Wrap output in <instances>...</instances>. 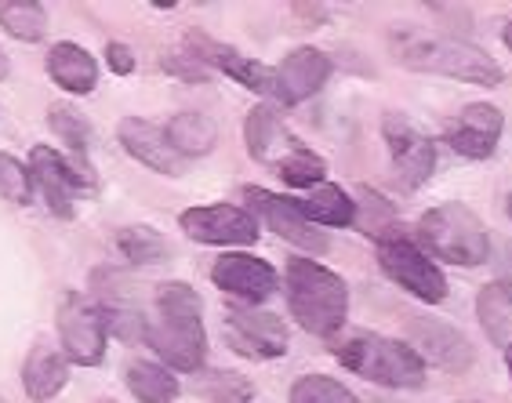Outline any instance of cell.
Listing matches in <instances>:
<instances>
[{"instance_id": "d590c367", "label": "cell", "mask_w": 512, "mask_h": 403, "mask_svg": "<svg viewBox=\"0 0 512 403\" xmlns=\"http://www.w3.org/2000/svg\"><path fill=\"white\" fill-rule=\"evenodd\" d=\"M193 62H200L197 55H178V59H168L164 66H168L171 73H178V77H186V80H193V84H197V80H204V69L193 66Z\"/></svg>"}, {"instance_id": "8d00e7d4", "label": "cell", "mask_w": 512, "mask_h": 403, "mask_svg": "<svg viewBox=\"0 0 512 403\" xmlns=\"http://www.w3.org/2000/svg\"><path fill=\"white\" fill-rule=\"evenodd\" d=\"M11 73V62H8V55H4V51H0V80L8 77Z\"/></svg>"}, {"instance_id": "3957f363", "label": "cell", "mask_w": 512, "mask_h": 403, "mask_svg": "<svg viewBox=\"0 0 512 403\" xmlns=\"http://www.w3.org/2000/svg\"><path fill=\"white\" fill-rule=\"evenodd\" d=\"M396 62L418 69V73L465 80L476 88H498L505 80L502 66L491 55H483L480 48L458 37H407L396 44Z\"/></svg>"}, {"instance_id": "74e56055", "label": "cell", "mask_w": 512, "mask_h": 403, "mask_svg": "<svg viewBox=\"0 0 512 403\" xmlns=\"http://www.w3.org/2000/svg\"><path fill=\"white\" fill-rule=\"evenodd\" d=\"M505 367H509V374H512V342H505Z\"/></svg>"}, {"instance_id": "83f0119b", "label": "cell", "mask_w": 512, "mask_h": 403, "mask_svg": "<svg viewBox=\"0 0 512 403\" xmlns=\"http://www.w3.org/2000/svg\"><path fill=\"white\" fill-rule=\"evenodd\" d=\"M276 171H280V178H284L291 189H313V186H324L327 164H324V157H316L313 149L298 146L276 160Z\"/></svg>"}, {"instance_id": "5bb4252c", "label": "cell", "mask_w": 512, "mask_h": 403, "mask_svg": "<svg viewBox=\"0 0 512 403\" xmlns=\"http://www.w3.org/2000/svg\"><path fill=\"white\" fill-rule=\"evenodd\" d=\"M502 128H505L502 109L491 106V102H473V106H465L447 124V142H451V149L458 157L487 160L494 157V149L502 142Z\"/></svg>"}, {"instance_id": "d6a6232c", "label": "cell", "mask_w": 512, "mask_h": 403, "mask_svg": "<svg viewBox=\"0 0 512 403\" xmlns=\"http://www.w3.org/2000/svg\"><path fill=\"white\" fill-rule=\"evenodd\" d=\"M480 324L491 342H505L509 335V320H505V298L498 287H483L480 291Z\"/></svg>"}, {"instance_id": "4316f807", "label": "cell", "mask_w": 512, "mask_h": 403, "mask_svg": "<svg viewBox=\"0 0 512 403\" xmlns=\"http://www.w3.org/2000/svg\"><path fill=\"white\" fill-rule=\"evenodd\" d=\"M193 393L204 396L207 403H251L255 385L237 371H200L193 378Z\"/></svg>"}, {"instance_id": "277c9868", "label": "cell", "mask_w": 512, "mask_h": 403, "mask_svg": "<svg viewBox=\"0 0 512 403\" xmlns=\"http://www.w3.org/2000/svg\"><path fill=\"white\" fill-rule=\"evenodd\" d=\"M338 364L385 389H418L425 382V360L400 338L353 335L335 349Z\"/></svg>"}, {"instance_id": "4dcf8cb0", "label": "cell", "mask_w": 512, "mask_h": 403, "mask_svg": "<svg viewBox=\"0 0 512 403\" xmlns=\"http://www.w3.org/2000/svg\"><path fill=\"white\" fill-rule=\"evenodd\" d=\"M360 197L356 200V211H367V215H356V226L364 229L367 236H378V240H389V236H400L396 233V215L393 207L385 204L378 193H371V189H360Z\"/></svg>"}, {"instance_id": "1f68e13d", "label": "cell", "mask_w": 512, "mask_h": 403, "mask_svg": "<svg viewBox=\"0 0 512 403\" xmlns=\"http://www.w3.org/2000/svg\"><path fill=\"white\" fill-rule=\"evenodd\" d=\"M0 197L11 200V204H30L33 200L30 168L11 157V153H0Z\"/></svg>"}, {"instance_id": "ab89813d", "label": "cell", "mask_w": 512, "mask_h": 403, "mask_svg": "<svg viewBox=\"0 0 512 403\" xmlns=\"http://www.w3.org/2000/svg\"><path fill=\"white\" fill-rule=\"evenodd\" d=\"M509 211H512V197H509Z\"/></svg>"}, {"instance_id": "484cf974", "label": "cell", "mask_w": 512, "mask_h": 403, "mask_svg": "<svg viewBox=\"0 0 512 403\" xmlns=\"http://www.w3.org/2000/svg\"><path fill=\"white\" fill-rule=\"evenodd\" d=\"M117 251L128 258L131 266H160L171 258V244L157 229L149 226H124L117 233Z\"/></svg>"}, {"instance_id": "2e32d148", "label": "cell", "mask_w": 512, "mask_h": 403, "mask_svg": "<svg viewBox=\"0 0 512 403\" xmlns=\"http://www.w3.org/2000/svg\"><path fill=\"white\" fill-rule=\"evenodd\" d=\"M276 77V99L284 106L313 99L331 77V59L320 48H295L280 66L273 69Z\"/></svg>"}, {"instance_id": "4fadbf2b", "label": "cell", "mask_w": 512, "mask_h": 403, "mask_svg": "<svg viewBox=\"0 0 512 403\" xmlns=\"http://www.w3.org/2000/svg\"><path fill=\"white\" fill-rule=\"evenodd\" d=\"M407 338H411V349L429 364L444 367L451 374H462L476 364V349L473 342L458 331L447 320H436V316H414L407 320Z\"/></svg>"}, {"instance_id": "8fae6325", "label": "cell", "mask_w": 512, "mask_h": 403, "mask_svg": "<svg viewBox=\"0 0 512 403\" xmlns=\"http://www.w3.org/2000/svg\"><path fill=\"white\" fill-rule=\"evenodd\" d=\"M226 342L247 360H276L287 353V327L266 309L237 305L226 313Z\"/></svg>"}, {"instance_id": "d6986e66", "label": "cell", "mask_w": 512, "mask_h": 403, "mask_svg": "<svg viewBox=\"0 0 512 403\" xmlns=\"http://www.w3.org/2000/svg\"><path fill=\"white\" fill-rule=\"evenodd\" d=\"M48 73L69 95H91L95 84H99V62H95V55L84 51L80 44H73V40H59L48 51Z\"/></svg>"}, {"instance_id": "30bf717a", "label": "cell", "mask_w": 512, "mask_h": 403, "mask_svg": "<svg viewBox=\"0 0 512 403\" xmlns=\"http://www.w3.org/2000/svg\"><path fill=\"white\" fill-rule=\"evenodd\" d=\"M385 146L393 153L396 182L404 189H418L422 182H429V175L436 171V146L433 138L422 135L411 120H404L400 113H385L382 120Z\"/></svg>"}, {"instance_id": "6da1fadb", "label": "cell", "mask_w": 512, "mask_h": 403, "mask_svg": "<svg viewBox=\"0 0 512 403\" xmlns=\"http://www.w3.org/2000/svg\"><path fill=\"white\" fill-rule=\"evenodd\" d=\"M204 309L189 284H160L153 298V316H146V342L175 371H200L207 356Z\"/></svg>"}, {"instance_id": "7402d4cb", "label": "cell", "mask_w": 512, "mask_h": 403, "mask_svg": "<svg viewBox=\"0 0 512 403\" xmlns=\"http://www.w3.org/2000/svg\"><path fill=\"white\" fill-rule=\"evenodd\" d=\"M298 211L306 215V222L324 229H342L356 222V200L342 186H331V182L316 186L306 200H298Z\"/></svg>"}, {"instance_id": "5b68a950", "label": "cell", "mask_w": 512, "mask_h": 403, "mask_svg": "<svg viewBox=\"0 0 512 403\" xmlns=\"http://www.w3.org/2000/svg\"><path fill=\"white\" fill-rule=\"evenodd\" d=\"M425 247L451 266H483L491 258V236L465 204H440L418 222Z\"/></svg>"}, {"instance_id": "9c48e42d", "label": "cell", "mask_w": 512, "mask_h": 403, "mask_svg": "<svg viewBox=\"0 0 512 403\" xmlns=\"http://www.w3.org/2000/svg\"><path fill=\"white\" fill-rule=\"evenodd\" d=\"M244 200L247 207L255 211V222H266L280 240L287 244L302 247V251H313V255H324L327 247H331V236L324 229H316L313 222H306V215L298 211L295 200L280 197V193H269L262 186H247L244 189Z\"/></svg>"}, {"instance_id": "d4e9b609", "label": "cell", "mask_w": 512, "mask_h": 403, "mask_svg": "<svg viewBox=\"0 0 512 403\" xmlns=\"http://www.w3.org/2000/svg\"><path fill=\"white\" fill-rule=\"evenodd\" d=\"M128 389L138 403H171L178 396V378L168 367L135 360L128 367Z\"/></svg>"}, {"instance_id": "60d3db41", "label": "cell", "mask_w": 512, "mask_h": 403, "mask_svg": "<svg viewBox=\"0 0 512 403\" xmlns=\"http://www.w3.org/2000/svg\"><path fill=\"white\" fill-rule=\"evenodd\" d=\"M102 403H113V400H102Z\"/></svg>"}, {"instance_id": "7c38bea8", "label": "cell", "mask_w": 512, "mask_h": 403, "mask_svg": "<svg viewBox=\"0 0 512 403\" xmlns=\"http://www.w3.org/2000/svg\"><path fill=\"white\" fill-rule=\"evenodd\" d=\"M178 226L189 240L197 244H226V247H247L258 240L255 215H247L244 207L233 204H211V207H189L178 215Z\"/></svg>"}, {"instance_id": "f546056e", "label": "cell", "mask_w": 512, "mask_h": 403, "mask_svg": "<svg viewBox=\"0 0 512 403\" xmlns=\"http://www.w3.org/2000/svg\"><path fill=\"white\" fill-rule=\"evenodd\" d=\"M291 403H364L353 396L342 382L327 378V374H302L291 385Z\"/></svg>"}, {"instance_id": "44dd1931", "label": "cell", "mask_w": 512, "mask_h": 403, "mask_svg": "<svg viewBox=\"0 0 512 403\" xmlns=\"http://www.w3.org/2000/svg\"><path fill=\"white\" fill-rule=\"evenodd\" d=\"M168 135L171 149H175L182 160H193V157H204L211 149L218 146V124L207 113H197V109H186V113H175L168 120Z\"/></svg>"}, {"instance_id": "f1b7e54d", "label": "cell", "mask_w": 512, "mask_h": 403, "mask_svg": "<svg viewBox=\"0 0 512 403\" xmlns=\"http://www.w3.org/2000/svg\"><path fill=\"white\" fill-rule=\"evenodd\" d=\"M48 124H51V131L77 153V157H84V153L91 149V124L84 120V113H80L77 106L55 102V106L48 109Z\"/></svg>"}, {"instance_id": "ffe728a7", "label": "cell", "mask_w": 512, "mask_h": 403, "mask_svg": "<svg viewBox=\"0 0 512 403\" xmlns=\"http://www.w3.org/2000/svg\"><path fill=\"white\" fill-rule=\"evenodd\" d=\"M69 382V367H66V356L55 353L51 345H33V353L26 356V364H22V389L30 396L33 403H48L66 389Z\"/></svg>"}, {"instance_id": "f35d334b", "label": "cell", "mask_w": 512, "mask_h": 403, "mask_svg": "<svg viewBox=\"0 0 512 403\" xmlns=\"http://www.w3.org/2000/svg\"><path fill=\"white\" fill-rule=\"evenodd\" d=\"M505 48L512 51V22H505Z\"/></svg>"}, {"instance_id": "ac0fdd59", "label": "cell", "mask_w": 512, "mask_h": 403, "mask_svg": "<svg viewBox=\"0 0 512 403\" xmlns=\"http://www.w3.org/2000/svg\"><path fill=\"white\" fill-rule=\"evenodd\" d=\"M193 48H197V59L200 62H211L218 66L226 77H233L237 84L251 88L255 95H266V99H276V77L273 69L255 62L251 55H240L237 48H229V44H218V40H204L197 37L193 40Z\"/></svg>"}, {"instance_id": "e575fe53", "label": "cell", "mask_w": 512, "mask_h": 403, "mask_svg": "<svg viewBox=\"0 0 512 403\" xmlns=\"http://www.w3.org/2000/svg\"><path fill=\"white\" fill-rule=\"evenodd\" d=\"M498 291L502 298L512 305V247L509 244H498Z\"/></svg>"}, {"instance_id": "52a82bcc", "label": "cell", "mask_w": 512, "mask_h": 403, "mask_svg": "<svg viewBox=\"0 0 512 403\" xmlns=\"http://www.w3.org/2000/svg\"><path fill=\"white\" fill-rule=\"evenodd\" d=\"M55 324H59L62 356H66L69 364H80V367L102 364L109 331L99 302L84 298L80 291H66L59 298V320Z\"/></svg>"}, {"instance_id": "cb8c5ba5", "label": "cell", "mask_w": 512, "mask_h": 403, "mask_svg": "<svg viewBox=\"0 0 512 403\" xmlns=\"http://www.w3.org/2000/svg\"><path fill=\"white\" fill-rule=\"evenodd\" d=\"M0 30L22 44H37L48 33V8L33 0H0Z\"/></svg>"}, {"instance_id": "836d02e7", "label": "cell", "mask_w": 512, "mask_h": 403, "mask_svg": "<svg viewBox=\"0 0 512 403\" xmlns=\"http://www.w3.org/2000/svg\"><path fill=\"white\" fill-rule=\"evenodd\" d=\"M106 66L117 73V77H128V73H135V55H131V48L128 44H109L106 48Z\"/></svg>"}, {"instance_id": "603a6c76", "label": "cell", "mask_w": 512, "mask_h": 403, "mask_svg": "<svg viewBox=\"0 0 512 403\" xmlns=\"http://www.w3.org/2000/svg\"><path fill=\"white\" fill-rule=\"evenodd\" d=\"M244 142H247V153H251L258 164H276V146H280V142L291 146V138L284 135V124H280V113H276L273 106H266V102L247 113Z\"/></svg>"}, {"instance_id": "8992f818", "label": "cell", "mask_w": 512, "mask_h": 403, "mask_svg": "<svg viewBox=\"0 0 512 403\" xmlns=\"http://www.w3.org/2000/svg\"><path fill=\"white\" fill-rule=\"evenodd\" d=\"M378 266L382 273L400 284L407 295H414L425 305H440L447 298V276L440 273L433 258L422 247H414L407 236H389L378 240Z\"/></svg>"}, {"instance_id": "ba28073f", "label": "cell", "mask_w": 512, "mask_h": 403, "mask_svg": "<svg viewBox=\"0 0 512 403\" xmlns=\"http://www.w3.org/2000/svg\"><path fill=\"white\" fill-rule=\"evenodd\" d=\"M30 178L33 189H40V197L48 200L51 215L59 218H73V197L95 189V175L84 168V160H69L51 146H33Z\"/></svg>"}, {"instance_id": "7a4b0ae2", "label": "cell", "mask_w": 512, "mask_h": 403, "mask_svg": "<svg viewBox=\"0 0 512 403\" xmlns=\"http://www.w3.org/2000/svg\"><path fill=\"white\" fill-rule=\"evenodd\" d=\"M287 305L302 331L331 338L349 316V287L342 276L313 258H291L287 262Z\"/></svg>"}, {"instance_id": "e0dca14e", "label": "cell", "mask_w": 512, "mask_h": 403, "mask_svg": "<svg viewBox=\"0 0 512 403\" xmlns=\"http://www.w3.org/2000/svg\"><path fill=\"white\" fill-rule=\"evenodd\" d=\"M117 135L120 146L128 149L138 164H146L149 171H160V175H182L186 171V160L171 149L168 135L157 124H149L142 117H124L117 124Z\"/></svg>"}, {"instance_id": "9a60e30c", "label": "cell", "mask_w": 512, "mask_h": 403, "mask_svg": "<svg viewBox=\"0 0 512 403\" xmlns=\"http://www.w3.org/2000/svg\"><path fill=\"white\" fill-rule=\"evenodd\" d=\"M211 284L226 295H237L240 302H266L269 295L276 291V269L269 266L266 258L255 255H222L211 266Z\"/></svg>"}]
</instances>
